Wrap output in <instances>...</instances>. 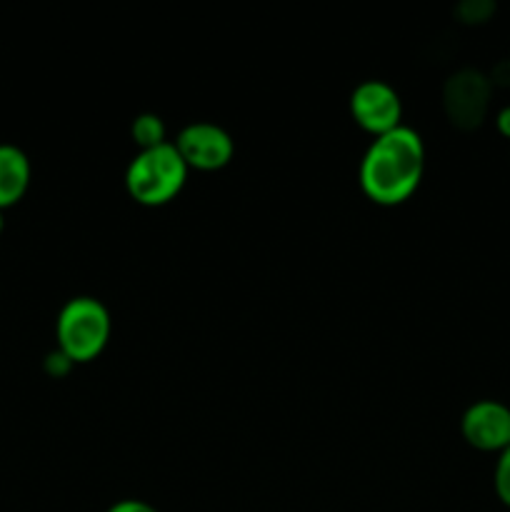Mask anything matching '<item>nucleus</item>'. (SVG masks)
Segmentation results:
<instances>
[{"mask_svg": "<svg viewBox=\"0 0 510 512\" xmlns=\"http://www.w3.org/2000/svg\"><path fill=\"white\" fill-rule=\"evenodd\" d=\"M425 173V145L418 130L400 125L378 135L360 158L358 180L378 205H398L418 190Z\"/></svg>", "mask_w": 510, "mask_h": 512, "instance_id": "nucleus-1", "label": "nucleus"}, {"mask_svg": "<svg viewBox=\"0 0 510 512\" xmlns=\"http://www.w3.org/2000/svg\"><path fill=\"white\" fill-rule=\"evenodd\" d=\"M113 333V318L103 300L93 295H75L60 308L55 320L58 350L70 363H90L108 345Z\"/></svg>", "mask_w": 510, "mask_h": 512, "instance_id": "nucleus-2", "label": "nucleus"}, {"mask_svg": "<svg viewBox=\"0 0 510 512\" xmlns=\"http://www.w3.org/2000/svg\"><path fill=\"white\" fill-rule=\"evenodd\" d=\"M188 173L190 170L180 158L178 148L173 140H168L155 148L138 150V155L125 168V188L135 203L158 208L178 198Z\"/></svg>", "mask_w": 510, "mask_h": 512, "instance_id": "nucleus-3", "label": "nucleus"}, {"mask_svg": "<svg viewBox=\"0 0 510 512\" xmlns=\"http://www.w3.org/2000/svg\"><path fill=\"white\" fill-rule=\"evenodd\" d=\"M173 145L188 170H203V173L225 168L235 155L233 135L223 125L210 123V120H195L185 125Z\"/></svg>", "mask_w": 510, "mask_h": 512, "instance_id": "nucleus-4", "label": "nucleus"}, {"mask_svg": "<svg viewBox=\"0 0 510 512\" xmlns=\"http://www.w3.org/2000/svg\"><path fill=\"white\" fill-rule=\"evenodd\" d=\"M350 115L373 138L403 125V100L385 80H363L350 93Z\"/></svg>", "mask_w": 510, "mask_h": 512, "instance_id": "nucleus-5", "label": "nucleus"}, {"mask_svg": "<svg viewBox=\"0 0 510 512\" xmlns=\"http://www.w3.org/2000/svg\"><path fill=\"white\" fill-rule=\"evenodd\" d=\"M465 443L483 453H503L510 448V408L500 400H475L460 418Z\"/></svg>", "mask_w": 510, "mask_h": 512, "instance_id": "nucleus-6", "label": "nucleus"}, {"mask_svg": "<svg viewBox=\"0 0 510 512\" xmlns=\"http://www.w3.org/2000/svg\"><path fill=\"white\" fill-rule=\"evenodd\" d=\"M488 105V83L480 73L465 70L450 78L448 83V110L453 120L478 125Z\"/></svg>", "mask_w": 510, "mask_h": 512, "instance_id": "nucleus-7", "label": "nucleus"}, {"mask_svg": "<svg viewBox=\"0 0 510 512\" xmlns=\"http://www.w3.org/2000/svg\"><path fill=\"white\" fill-rule=\"evenodd\" d=\"M33 168L23 148L13 143H0V210L13 208L28 193Z\"/></svg>", "mask_w": 510, "mask_h": 512, "instance_id": "nucleus-8", "label": "nucleus"}, {"mask_svg": "<svg viewBox=\"0 0 510 512\" xmlns=\"http://www.w3.org/2000/svg\"><path fill=\"white\" fill-rule=\"evenodd\" d=\"M130 135H133V140L138 143L140 150L168 143V128H165L163 118L155 113L135 115L133 123H130Z\"/></svg>", "mask_w": 510, "mask_h": 512, "instance_id": "nucleus-9", "label": "nucleus"}, {"mask_svg": "<svg viewBox=\"0 0 510 512\" xmlns=\"http://www.w3.org/2000/svg\"><path fill=\"white\" fill-rule=\"evenodd\" d=\"M493 485L500 503H503L505 508H510V448H505L503 453L498 455V460H495Z\"/></svg>", "mask_w": 510, "mask_h": 512, "instance_id": "nucleus-10", "label": "nucleus"}, {"mask_svg": "<svg viewBox=\"0 0 510 512\" xmlns=\"http://www.w3.org/2000/svg\"><path fill=\"white\" fill-rule=\"evenodd\" d=\"M105 512H158V510H155L150 503H145V500L125 498V500H118V503L110 505Z\"/></svg>", "mask_w": 510, "mask_h": 512, "instance_id": "nucleus-11", "label": "nucleus"}, {"mask_svg": "<svg viewBox=\"0 0 510 512\" xmlns=\"http://www.w3.org/2000/svg\"><path fill=\"white\" fill-rule=\"evenodd\" d=\"M45 365H48V370H50V373H53V375H65L70 368H73V363H70V360L65 358L63 353H60V350H55V353H50L48 360H45Z\"/></svg>", "mask_w": 510, "mask_h": 512, "instance_id": "nucleus-12", "label": "nucleus"}, {"mask_svg": "<svg viewBox=\"0 0 510 512\" xmlns=\"http://www.w3.org/2000/svg\"><path fill=\"white\" fill-rule=\"evenodd\" d=\"M495 128H498V133L503 135V138L510 140V105H505V108L498 113V118H495Z\"/></svg>", "mask_w": 510, "mask_h": 512, "instance_id": "nucleus-13", "label": "nucleus"}, {"mask_svg": "<svg viewBox=\"0 0 510 512\" xmlns=\"http://www.w3.org/2000/svg\"><path fill=\"white\" fill-rule=\"evenodd\" d=\"M3 213H5V210H0V233H3V228H5V218H3Z\"/></svg>", "mask_w": 510, "mask_h": 512, "instance_id": "nucleus-14", "label": "nucleus"}]
</instances>
